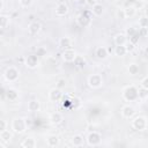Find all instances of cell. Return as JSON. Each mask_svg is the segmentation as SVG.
<instances>
[{"mask_svg": "<svg viewBox=\"0 0 148 148\" xmlns=\"http://www.w3.org/2000/svg\"><path fill=\"white\" fill-rule=\"evenodd\" d=\"M28 125H27V121L24 118H21V117H15L13 120H12V130L16 133V134H22L25 132Z\"/></svg>", "mask_w": 148, "mask_h": 148, "instance_id": "6da1fadb", "label": "cell"}, {"mask_svg": "<svg viewBox=\"0 0 148 148\" xmlns=\"http://www.w3.org/2000/svg\"><path fill=\"white\" fill-rule=\"evenodd\" d=\"M123 97L127 101V102H133V101H136L139 97H138V88L133 84L131 86H127L124 88L123 90Z\"/></svg>", "mask_w": 148, "mask_h": 148, "instance_id": "7a4b0ae2", "label": "cell"}, {"mask_svg": "<svg viewBox=\"0 0 148 148\" xmlns=\"http://www.w3.org/2000/svg\"><path fill=\"white\" fill-rule=\"evenodd\" d=\"M5 79L8 81V82H15L17 79H18V76H20V72H18V69L16 68V67H14V66H9L6 71H5Z\"/></svg>", "mask_w": 148, "mask_h": 148, "instance_id": "3957f363", "label": "cell"}, {"mask_svg": "<svg viewBox=\"0 0 148 148\" xmlns=\"http://www.w3.org/2000/svg\"><path fill=\"white\" fill-rule=\"evenodd\" d=\"M88 84L92 89H97L103 84V77L101 74H91L88 77Z\"/></svg>", "mask_w": 148, "mask_h": 148, "instance_id": "277c9868", "label": "cell"}, {"mask_svg": "<svg viewBox=\"0 0 148 148\" xmlns=\"http://www.w3.org/2000/svg\"><path fill=\"white\" fill-rule=\"evenodd\" d=\"M132 126L136 131H143L147 127V120L142 116H138L132 120Z\"/></svg>", "mask_w": 148, "mask_h": 148, "instance_id": "5b68a950", "label": "cell"}, {"mask_svg": "<svg viewBox=\"0 0 148 148\" xmlns=\"http://www.w3.org/2000/svg\"><path fill=\"white\" fill-rule=\"evenodd\" d=\"M101 141H102V136H101V134H99L98 132L92 131V132H90V133L88 134V136H87V143H88L89 146L96 147V146H98V145L101 143Z\"/></svg>", "mask_w": 148, "mask_h": 148, "instance_id": "8992f818", "label": "cell"}, {"mask_svg": "<svg viewBox=\"0 0 148 148\" xmlns=\"http://www.w3.org/2000/svg\"><path fill=\"white\" fill-rule=\"evenodd\" d=\"M61 57H62V60H64V61H66V62H72V61H74V59H75V57H76V52H75V50H73L72 47H68V49H65V50H64Z\"/></svg>", "mask_w": 148, "mask_h": 148, "instance_id": "52a82bcc", "label": "cell"}, {"mask_svg": "<svg viewBox=\"0 0 148 148\" xmlns=\"http://www.w3.org/2000/svg\"><path fill=\"white\" fill-rule=\"evenodd\" d=\"M38 64H39V60H38V56L37 54H30V56H28L25 58V66L31 68V69L36 68L38 66Z\"/></svg>", "mask_w": 148, "mask_h": 148, "instance_id": "ba28073f", "label": "cell"}, {"mask_svg": "<svg viewBox=\"0 0 148 148\" xmlns=\"http://www.w3.org/2000/svg\"><path fill=\"white\" fill-rule=\"evenodd\" d=\"M61 97H62V91H61V89L58 88V87L52 88V89L50 90V92H49V98H50V101H52V102H58V101H60Z\"/></svg>", "mask_w": 148, "mask_h": 148, "instance_id": "9c48e42d", "label": "cell"}, {"mask_svg": "<svg viewBox=\"0 0 148 148\" xmlns=\"http://www.w3.org/2000/svg\"><path fill=\"white\" fill-rule=\"evenodd\" d=\"M135 114V109L132 106V105H124L123 109H121V116L126 119H130L132 118L133 116Z\"/></svg>", "mask_w": 148, "mask_h": 148, "instance_id": "30bf717a", "label": "cell"}, {"mask_svg": "<svg viewBox=\"0 0 148 148\" xmlns=\"http://www.w3.org/2000/svg\"><path fill=\"white\" fill-rule=\"evenodd\" d=\"M68 13V6L65 2H60L56 7V15L57 16H65Z\"/></svg>", "mask_w": 148, "mask_h": 148, "instance_id": "8fae6325", "label": "cell"}, {"mask_svg": "<svg viewBox=\"0 0 148 148\" xmlns=\"http://www.w3.org/2000/svg\"><path fill=\"white\" fill-rule=\"evenodd\" d=\"M40 28H42V24L39 22H37V21H34V22H31L29 24L28 31H29L30 35H37L40 31Z\"/></svg>", "mask_w": 148, "mask_h": 148, "instance_id": "7c38bea8", "label": "cell"}, {"mask_svg": "<svg viewBox=\"0 0 148 148\" xmlns=\"http://www.w3.org/2000/svg\"><path fill=\"white\" fill-rule=\"evenodd\" d=\"M60 143V140H59V136L56 135V134H51L46 138V145L49 147H58Z\"/></svg>", "mask_w": 148, "mask_h": 148, "instance_id": "4fadbf2b", "label": "cell"}, {"mask_svg": "<svg viewBox=\"0 0 148 148\" xmlns=\"http://www.w3.org/2000/svg\"><path fill=\"white\" fill-rule=\"evenodd\" d=\"M76 21H77V23H79L81 27H88V25L90 24V22H91V18H90L87 14H80V15L77 16Z\"/></svg>", "mask_w": 148, "mask_h": 148, "instance_id": "5bb4252c", "label": "cell"}, {"mask_svg": "<svg viewBox=\"0 0 148 148\" xmlns=\"http://www.w3.org/2000/svg\"><path fill=\"white\" fill-rule=\"evenodd\" d=\"M95 56H96L98 59H101V60L106 59L108 56H109V53H108V49L104 47V46H98V47L96 49V51H95Z\"/></svg>", "mask_w": 148, "mask_h": 148, "instance_id": "9a60e30c", "label": "cell"}, {"mask_svg": "<svg viewBox=\"0 0 148 148\" xmlns=\"http://www.w3.org/2000/svg\"><path fill=\"white\" fill-rule=\"evenodd\" d=\"M21 146L24 148H35L37 146V142H36V139H34L32 136H27L21 142Z\"/></svg>", "mask_w": 148, "mask_h": 148, "instance_id": "2e32d148", "label": "cell"}, {"mask_svg": "<svg viewBox=\"0 0 148 148\" xmlns=\"http://www.w3.org/2000/svg\"><path fill=\"white\" fill-rule=\"evenodd\" d=\"M62 120H64V118H62V114L60 112H53L50 116V123L53 125H59Z\"/></svg>", "mask_w": 148, "mask_h": 148, "instance_id": "e0dca14e", "label": "cell"}, {"mask_svg": "<svg viewBox=\"0 0 148 148\" xmlns=\"http://www.w3.org/2000/svg\"><path fill=\"white\" fill-rule=\"evenodd\" d=\"M6 98H7L8 101H10V102L16 101V99L18 98V92H17V90H15V89H13V88L7 89V90H6Z\"/></svg>", "mask_w": 148, "mask_h": 148, "instance_id": "ac0fdd59", "label": "cell"}, {"mask_svg": "<svg viewBox=\"0 0 148 148\" xmlns=\"http://www.w3.org/2000/svg\"><path fill=\"white\" fill-rule=\"evenodd\" d=\"M12 139H13V134L8 130H5V131L0 132V141L2 143H8Z\"/></svg>", "mask_w": 148, "mask_h": 148, "instance_id": "d6986e66", "label": "cell"}, {"mask_svg": "<svg viewBox=\"0 0 148 148\" xmlns=\"http://www.w3.org/2000/svg\"><path fill=\"white\" fill-rule=\"evenodd\" d=\"M74 65L77 67V68H83L84 66H86V64H87V61H86V58L83 57V56H80V54H76V57H75V59H74Z\"/></svg>", "mask_w": 148, "mask_h": 148, "instance_id": "ffe728a7", "label": "cell"}, {"mask_svg": "<svg viewBox=\"0 0 148 148\" xmlns=\"http://www.w3.org/2000/svg\"><path fill=\"white\" fill-rule=\"evenodd\" d=\"M83 143H84V139H83V136L81 134L73 135V138H72V145L74 147H81V146H83Z\"/></svg>", "mask_w": 148, "mask_h": 148, "instance_id": "44dd1931", "label": "cell"}, {"mask_svg": "<svg viewBox=\"0 0 148 148\" xmlns=\"http://www.w3.org/2000/svg\"><path fill=\"white\" fill-rule=\"evenodd\" d=\"M127 43V36L125 34H117L114 36V44L116 45H125Z\"/></svg>", "mask_w": 148, "mask_h": 148, "instance_id": "7402d4cb", "label": "cell"}, {"mask_svg": "<svg viewBox=\"0 0 148 148\" xmlns=\"http://www.w3.org/2000/svg\"><path fill=\"white\" fill-rule=\"evenodd\" d=\"M39 109H40V103L38 101L32 99L28 103V110L30 112H37V111H39Z\"/></svg>", "mask_w": 148, "mask_h": 148, "instance_id": "603a6c76", "label": "cell"}, {"mask_svg": "<svg viewBox=\"0 0 148 148\" xmlns=\"http://www.w3.org/2000/svg\"><path fill=\"white\" fill-rule=\"evenodd\" d=\"M91 13H92L95 16H101V15L104 13V7H103V5H101V3H95V5L92 6Z\"/></svg>", "mask_w": 148, "mask_h": 148, "instance_id": "cb8c5ba5", "label": "cell"}, {"mask_svg": "<svg viewBox=\"0 0 148 148\" xmlns=\"http://www.w3.org/2000/svg\"><path fill=\"white\" fill-rule=\"evenodd\" d=\"M71 44H72V39H71L69 37H67V36L61 37V38H60V40H59V46H60V47H62L64 50H65V49L71 47Z\"/></svg>", "mask_w": 148, "mask_h": 148, "instance_id": "d4e9b609", "label": "cell"}, {"mask_svg": "<svg viewBox=\"0 0 148 148\" xmlns=\"http://www.w3.org/2000/svg\"><path fill=\"white\" fill-rule=\"evenodd\" d=\"M9 22H10V17L8 15H5V14L0 15V27H1V29H6L9 25Z\"/></svg>", "mask_w": 148, "mask_h": 148, "instance_id": "484cf974", "label": "cell"}, {"mask_svg": "<svg viewBox=\"0 0 148 148\" xmlns=\"http://www.w3.org/2000/svg\"><path fill=\"white\" fill-rule=\"evenodd\" d=\"M126 53H127V50L125 45H117L114 47V54L117 57H124Z\"/></svg>", "mask_w": 148, "mask_h": 148, "instance_id": "4316f807", "label": "cell"}, {"mask_svg": "<svg viewBox=\"0 0 148 148\" xmlns=\"http://www.w3.org/2000/svg\"><path fill=\"white\" fill-rule=\"evenodd\" d=\"M127 71H128L130 75H136V74H139L140 68H139V65H138V64L132 62V64H130V65L127 66Z\"/></svg>", "mask_w": 148, "mask_h": 148, "instance_id": "83f0119b", "label": "cell"}, {"mask_svg": "<svg viewBox=\"0 0 148 148\" xmlns=\"http://www.w3.org/2000/svg\"><path fill=\"white\" fill-rule=\"evenodd\" d=\"M138 97L140 98V99H145V98H147L148 97V89L147 88H145V87H140V88H138Z\"/></svg>", "mask_w": 148, "mask_h": 148, "instance_id": "f1b7e54d", "label": "cell"}, {"mask_svg": "<svg viewBox=\"0 0 148 148\" xmlns=\"http://www.w3.org/2000/svg\"><path fill=\"white\" fill-rule=\"evenodd\" d=\"M69 103H71L72 109H79V108L81 106V99H80L79 97H76V96H73V97L71 98Z\"/></svg>", "mask_w": 148, "mask_h": 148, "instance_id": "f546056e", "label": "cell"}, {"mask_svg": "<svg viewBox=\"0 0 148 148\" xmlns=\"http://www.w3.org/2000/svg\"><path fill=\"white\" fill-rule=\"evenodd\" d=\"M124 10H125L126 18H131V17H133V16L135 15V13H136V10H135V8H134L133 6H128V7H126Z\"/></svg>", "mask_w": 148, "mask_h": 148, "instance_id": "4dcf8cb0", "label": "cell"}, {"mask_svg": "<svg viewBox=\"0 0 148 148\" xmlns=\"http://www.w3.org/2000/svg\"><path fill=\"white\" fill-rule=\"evenodd\" d=\"M138 34V31L135 30V28H133V27H127L126 28V30H125V35L127 36V37H133L134 35H136Z\"/></svg>", "mask_w": 148, "mask_h": 148, "instance_id": "1f68e13d", "label": "cell"}, {"mask_svg": "<svg viewBox=\"0 0 148 148\" xmlns=\"http://www.w3.org/2000/svg\"><path fill=\"white\" fill-rule=\"evenodd\" d=\"M139 27H143V28H148V17L147 16H141L139 18Z\"/></svg>", "mask_w": 148, "mask_h": 148, "instance_id": "d6a6232c", "label": "cell"}, {"mask_svg": "<svg viewBox=\"0 0 148 148\" xmlns=\"http://www.w3.org/2000/svg\"><path fill=\"white\" fill-rule=\"evenodd\" d=\"M138 35H139V37H147L148 36V28L140 27L139 31H138Z\"/></svg>", "mask_w": 148, "mask_h": 148, "instance_id": "836d02e7", "label": "cell"}, {"mask_svg": "<svg viewBox=\"0 0 148 148\" xmlns=\"http://www.w3.org/2000/svg\"><path fill=\"white\" fill-rule=\"evenodd\" d=\"M116 15H117V18H119V20H125L126 18V15H125V10L124 9H118L117 13H116Z\"/></svg>", "mask_w": 148, "mask_h": 148, "instance_id": "e575fe53", "label": "cell"}, {"mask_svg": "<svg viewBox=\"0 0 148 148\" xmlns=\"http://www.w3.org/2000/svg\"><path fill=\"white\" fill-rule=\"evenodd\" d=\"M18 2H20V5H21L22 7L27 8V7H30V6H31L32 0H18Z\"/></svg>", "mask_w": 148, "mask_h": 148, "instance_id": "d590c367", "label": "cell"}, {"mask_svg": "<svg viewBox=\"0 0 148 148\" xmlns=\"http://www.w3.org/2000/svg\"><path fill=\"white\" fill-rule=\"evenodd\" d=\"M125 46H126L127 52H132V51L135 49V44H133L132 42H127V43L125 44Z\"/></svg>", "mask_w": 148, "mask_h": 148, "instance_id": "8d00e7d4", "label": "cell"}, {"mask_svg": "<svg viewBox=\"0 0 148 148\" xmlns=\"http://www.w3.org/2000/svg\"><path fill=\"white\" fill-rule=\"evenodd\" d=\"M65 86H66V80H65V79H59L58 82H57V87L61 89V88H64Z\"/></svg>", "mask_w": 148, "mask_h": 148, "instance_id": "74e56055", "label": "cell"}, {"mask_svg": "<svg viewBox=\"0 0 148 148\" xmlns=\"http://www.w3.org/2000/svg\"><path fill=\"white\" fill-rule=\"evenodd\" d=\"M5 130H7V123L3 119H1L0 120V132H2Z\"/></svg>", "mask_w": 148, "mask_h": 148, "instance_id": "f35d334b", "label": "cell"}, {"mask_svg": "<svg viewBox=\"0 0 148 148\" xmlns=\"http://www.w3.org/2000/svg\"><path fill=\"white\" fill-rule=\"evenodd\" d=\"M141 86L148 89V76H145V77L141 80Z\"/></svg>", "mask_w": 148, "mask_h": 148, "instance_id": "ab89813d", "label": "cell"}, {"mask_svg": "<svg viewBox=\"0 0 148 148\" xmlns=\"http://www.w3.org/2000/svg\"><path fill=\"white\" fill-rule=\"evenodd\" d=\"M46 54V50L44 47H39L37 50V56H45Z\"/></svg>", "mask_w": 148, "mask_h": 148, "instance_id": "60d3db41", "label": "cell"}, {"mask_svg": "<svg viewBox=\"0 0 148 148\" xmlns=\"http://www.w3.org/2000/svg\"><path fill=\"white\" fill-rule=\"evenodd\" d=\"M138 40H139V35H138V34H136V35H134L133 37H131V38H130V42H132L133 44H135Z\"/></svg>", "mask_w": 148, "mask_h": 148, "instance_id": "b9f144b4", "label": "cell"}, {"mask_svg": "<svg viewBox=\"0 0 148 148\" xmlns=\"http://www.w3.org/2000/svg\"><path fill=\"white\" fill-rule=\"evenodd\" d=\"M76 3L79 6H84V5H87V0H76Z\"/></svg>", "mask_w": 148, "mask_h": 148, "instance_id": "7bdbcfd3", "label": "cell"}, {"mask_svg": "<svg viewBox=\"0 0 148 148\" xmlns=\"http://www.w3.org/2000/svg\"><path fill=\"white\" fill-rule=\"evenodd\" d=\"M95 3H97V2L95 1V0H87V5H90L91 7H92V6L95 5Z\"/></svg>", "mask_w": 148, "mask_h": 148, "instance_id": "ee69618b", "label": "cell"}, {"mask_svg": "<svg viewBox=\"0 0 148 148\" xmlns=\"http://www.w3.org/2000/svg\"><path fill=\"white\" fill-rule=\"evenodd\" d=\"M145 16H147V17H148V7L145 9Z\"/></svg>", "mask_w": 148, "mask_h": 148, "instance_id": "f6af8a7d", "label": "cell"}, {"mask_svg": "<svg viewBox=\"0 0 148 148\" xmlns=\"http://www.w3.org/2000/svg\"><path fill=\"white\" fill-rule=\"evenodd\" d=\"M145 52H146V53L148 54V47H146V49H145Z\"/></svg>", "mask_w": 148, "mask_h": 148, "instance_id": "bcb514c9", "label": "cell"}, {"mask_svg": "<svg viewBox=\"0 0 148 148\" xmlns=\"http://www.w3.org/2000/svg\"><path fill=\"white\" fill-rule=\"evenodd\" d=\"M143 1H145V2H147V3H148V0H143Z\"/></svg>", "mask_w": 148, "mask_h": 148, "instance_id": "7dc6e473", "label": "cell"}]
</instances>
